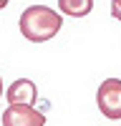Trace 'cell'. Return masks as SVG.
Returning <instances> with one entry per match:
<instances>
[{
	"label": "cell",
	"mask_w": 121,
	"mask_h": 126,
	"mask_svg": "<svg viewBox=\"0 0 121 126\" xmlns=\"http://www.w3.org/2000/svg\"><path fill=\"white\" fill-rule=\"evenodd\" d=\"M63 18L48 5H30L20 13V33L30 43H45L56 33H60Z\"/></svg>",
	"instance_id": "cell-1"
},
{
	"label": "cell",
	"mask_w": 121,
	"mask_h": 126,
	"mask_svg": "<svg viewBox=\"0 0 121 126\" xmlns=\"http://www.w3.org/2000/svg\"><path fill=\"white\" fill-rule=\"evenodd\" d=\"M98 111L106 119L119 121L121 119V78H106L96 91Z\"/></svg>",
	"instance_id": "cell-2"
},
{
	"label": "cell",
	"mask_w": 121,
	"mask_h": 126,
	"mask_svg": "<svg viewBox=\"0 0 121 126\" xmlns=\"http://www.w3.org/2000/svg\"><path fill=\"white\" fill-rule=\"evenodd\" d=\"M3 126H45V113H40L35 106L10 103L3 111Z\"/></svg>",
	"instance_id": "cell-3"
},
{
	"label": "cell",
	"mask_w": 121,
	"mask_h": 126,
	"mask_svg": "<svg viewBox=\"0 0 121 126\" xmlns=\"http://www.w3.org/2000/svg\"><path fill=\"white\" fill-rule=\"evenodd\" d=\"M8 103H20V106H35L38 101V88L30 78H18L10 83V88L5 91Z\"/></svg>",
	"instance_id": "cell-4"
},
{
	"label": "cell",
	"mask_w": 121,
	"mask_h": 126,
	"mask_svg": "<svg viewBox=\"0 0 121 126\" xmlns=\"http://www.w3.org/2000/svg\"><path fill=\"white\" fill-rule=\"evenodd\" d=\"M58 8L71 18H83L93 10V0H58Z\"/></svg>",
	"instance_id": "cell-5"
},
{
	"label": "cell",
	"mask_w": 121,
	"mask_h": 126,
	"mask_svg": "<svg viewBox=\"0 0 121 126\" xmlns=\"http://www.w3.org/2000/svg\"><path fill=\"white\" fill-rule=\"evenodd\" d=\"M111 15L121 20V0H111Z\"/></svg>",
	"instance_id": "cell-6"
},
{
	"label": "cell",
	"mask_w": 121,
	"mask_h": 126,
	"mask_svg": "<svg viewBox=\"0 0 121 126\" xmlns=\"http://www.w3.org/2000/svg\"><path fill=\"white\" fill-rule=\"evenodd\" d=\"M8 3H10V0H0V10H3V8H5Z\"/></svg>",
	"instance_id": "cell-7"
},
{
	"label": "cell",
	"mask_w": 121,
	"mask_h": 126,
	"mask_svg": "<svg viewBox=\"0 0 121 126\" xmlns=\"http://www.w3.org/2000/svg\"><path fill=\"white\" fill-rule=\"evenodd\" d=\"M0 96H5V91H3V78H0Z\"/></svg>",
	"instance_id": "cell-8"
}]
</instances>
